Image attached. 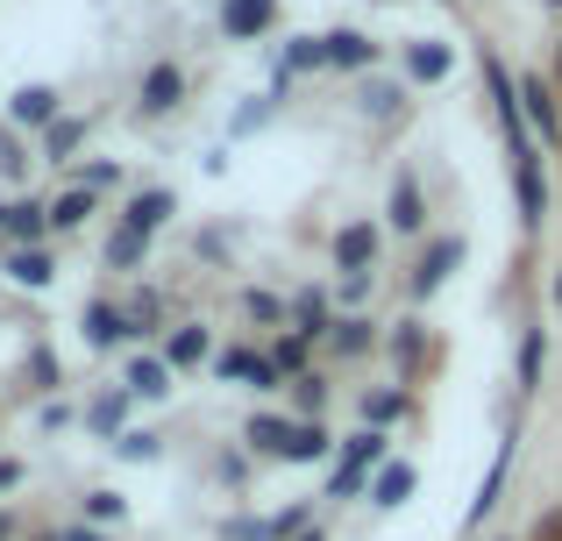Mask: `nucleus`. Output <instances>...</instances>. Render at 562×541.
<instances>
[{"mask_svg": "<svg viewBox=\"0 0 562 541\" xmlns=\"http://www.w3.org/2000/svg\"><path fill=\"white\" fill-rule=\"evenodd\" d=\"M549 150L513 157V214H520V236H541L549 228Z\"/></svg>", "mask_w": 562, "mask_h": 541, "instance_id": "7", "label": "nucleus"}, {"mask_svg": "<svg viewBox=\"0 0 562 541\" xmlns=\"http://www.w3.org/2000/svg\"><path fill=\"white\" fill-rule=\"evenodd\" d=\"M165 457V435L157 428H128L122 442H114V463H157Z\"/></svg>", "mask_w": 562, "mask_h": 541, "instance_id": "42", "label": "nucleus"}, {"mask_svg": "<svg viewBox=\"0 0 562 541\" xmlns=\"http://www.w3.org/2000/svg\"><path fill=\"white\" fill-rule=\"evenodd\" d=\"M186 100H192V71L179 65V57H150V65H143V79H136L128 114H136V122H179Z\"/></svg>", "mask_w": 562, "mask_h": 541, "instance_id": "2", "label": "nucleus"}, {"mask_svg": "<svg viewBox=\"0 0 562 541\" xmlns=\"http://www.w3.org/2000/svg\"><path fill=\"white\" fill-rule=\"evenodd\" d=\"M8 534H14V520H8V514H0V541H8Z\"/></svg>", "mask_w": 562, "mask_h": 541, "instance_id": "56", "label": "nucleus"}, {"mask_svg": "<svg viewBox=\"0 0 562 541\" xmlns=\"http://www.w3.org/2000/svg\"><path fill=\"white\" fill-rule=\"evenodd\" d=\"M157 357H165L179 377H186V371H206V363L221 357V349H214V320H179V328H165Z\"/></svg>", "mask_w": 562, "mask_h": 541, "instance_id": "16", "label": "nucleus"}, {"mask_svg": "<svg viewBox=\"0 0 562 541\" xmlns=\"http://www.w3.org/2000/svg\"><path fill=\"white\" fill-rule=\"evenodd\" d=\"M79 520H86V528H122V520H128V499L114 485H93L79 499Z\"/></svg>", "mask_w": 562, "mask_h": 541, "instance_id": "37", "label": "nucleus"}, {"mask_svg": "<svg viewBox=\"0 0 562 541\" xmlns=\"http://www.w3.org/2000/svg\"><path fill=\"white\" fill-rule=\"evenodd\" d=\"M86 143H93V114L65 108V114H57V122H50V128L36 136V157H43L50 171H71V165L86 157Z\"/></svg>", "mask_w": 562, "mask_h": 541, "instance_id": "13", "label": "nucleus"}, {"mask_svg": "<svg viewBox=\"0 0 562 541\" xmlns=\"http://www.w3.org/2000/svg\"><path fill=\"white\" fill-rule=\"evenodd\" d=\"M235 306H243L249 320H263V328H285V300H278V292H263V285H249V292H235Z\"/></svg>", "mask_w": 562, "mask_h": 541, "instance_id": "41", "label": "nucleus"}, {"mask_svg": "<svg viewBox=\"0 0 562 541\" xmlns=\"http://www.w3.org/2000/svg\"><path fill=\"white\" fill-rule=\"evenodd\" d=\"M292 428H300L292 414H271V406H263V414L243 420V449H249L257 463H285V457H292Z\"/></svg>", "mask_w": 562, "mask_h": 541, "instance_id": "21", "label": "nucleus"}, {"mask_svg": "<svg viewBox=\"0 0 562 541\" xmlns=\"http://www.w3.org/2000/svg\"><path fill=\"white\" fill-rule=\"evenodd\" d=\"M541 8H549V14H555V22H562V0H541Z\"/></svg>", "mask_w": 562, "mask_h": 541, "instance_id": "57", "label": "nucleus"}, {"mask_svg": "<svg viewBox=\"0 0 562 541\" xmlns=\"http://www.w3.org/2000/svg\"><path fill=\"white\" fill-rule=\"evenodd\" d=\"M285 328L328 342V328H335V285H300V292H285Z\"/></svg>", "mask_w": 562, "mask_h": 541, "instance_id": "22", "label": "nucleus"}, {"mask_svg": "<svg viewBox=\"0 0 562 541\" xmlns=\"http://www.w3.org/2000/svg\"><path fill=\"white\" fill-rule=\"evenodd\" d=\"M384 357L398 363V385H413V377L435 363V335H427V320L420 314H398L392 328H384Z\"/></svg>", "mask_w": 562, "mask_h": 541, "instance_id": "12", "label": "nucleus"}, {"mask_svg": "<svg viewBox=\"0 0 562 541\" xmlns=\"http://www.w3.org/2000/svg\"><path fill=\"white\" fill-rule=\"evenodd\" d=\"M57 114H65V93H57L50 79H22L8 93V128H14V136H43Z\"/></svg>", "mask_w": 562, "mask_h": 541, "instance_id": "11", "label": "nucleus"}, {"mask_svg": "<svg viewBox=\"0 0 562 541\" xmlns=\"http://www.w3.org/2000/svg\"><path fill=\"white\" fill-rule=\"evenodd\" d=\"M71 420H79V414H71V399H57V392L36 406V428H50V435H57V428H71Z\"/></svg>", "mask_w": 562, "mask_h": 541, "instance_id": "48", "label": "nucleus"}, {"mask_svg": "<svg viewBox=\"0 0 562 541\" xmlns=\"http://www.w3.org/2000/svg\"><path fill=\"white\" fill-rule=\"evenodd\" d=\"M0 243H8V200H0Z\"/></svg>", "mask_w": 562, "mask_h": 541, "instance_id": "55", "label": "nucleus"}, {"mask_svg": "<svg viewBox=\"0 0 562 541\" xmlns=\"http://www.w3.org/2000/svg\"><path fill=\"white\" fill-rule=\"evenodd\" d=\"M463 257H470V243H463V236H427V243H420V257H413V271H406V300H413V314H420V306L435 300V292L449 285L456 271H463Z\"/></svg>", "mask_w": 562, "mask_h": 541, "instance_id": "3", "label": "nucleus"}, {"mask_svg": "<svg viewBox=\"0 0 562 541\" xmlns=\"http://www.w3.org/2000/svg\"><path fill=\"white\" fill-rule=\"evenodd\" d=\"M321 349H328L335 363H363V357H378V349H384V328H378L371 314H335V328H328V342H321Z\"/></svg>", "mask_w": 562, "mask_h": 541, "instance_id": "19", "label": "nucleus"}, {"mask_svg": "<svg viewBox=\"0 0 562 541\" xmlns=\"http://www.w3.org/2000/svg\"><path fill=\"white\" fill-rule=\"evenodd\" d=\"M263 349H271V363L285 371V385H300L306 371H321V363H314V357H321V342H314V335H300V328H278Z\"/></svg>", "mask_w": 562, "mask_h": 541, "instance_id": "29", "label": "nucleus"}, {"mask_svg": "<svg viewBox=\"0 0 562 541\" xmlns=\"http://www.w3.org/2000/svg\"><path fill=\"white\" fill-rule=\"evenodd\" d=\"M321 50H328V71H335V79H371V71L384 65V43L371 36V29H357V22L321 29Z\"/></svg>", "mask_w": 562, "mask_h": 541, "instance_id": "5", "label": "nucleus"}, {"mask_svg": "<svg viewBox=\"0 0 562 541\" xmlns=\"http://www.w3.org/2000/svg\"><path fill=\"white\" fill-rule=\"evenodd\" d=\"M100 264H108L114 278H136L143 264H150V243L128 236V228H108V250H100Z\"/></svg>", "mask_w": 562, "mask_h": 541, "instance_id": "35", "label": "nucleus"}, {"mask_svg": "<svg viewBox=\"0 0 562 541\" xmlns=\"http://www.w3.org/2000/svg\"><path fill=\"white\" fill-rule=\"evenodd\" d=\"M541 371H549V328H520V399H535L541 392Z\"/></svg>", "mask_w": 562, "mask_h": 541, "instance_id": "36", "label": "nucleus"}, {"mask_svg": "<svg viewBox=\"0 0 562 541\" xmlns=\"http://www.w3.org/2000/svg\"><path fill=\"white\" fill-rule=\"evenodd\" d=\"M29 377H36V392H43V399H50V392L65 385V371H57V357H50V349H43V342L29 349Z\"/></svg>", "mask_w": 562, "mask_h": 541, "instance_id": "46", "label": "nucleus"}, {"mask_svg": "<svg viewBox=\"0 0 562 541\" xmlns=\"http://www.w3.org/2000/svg\"><path fill=\"white\" fill-rule=\"evenodd\" d=\"M285 463H335L328 420H300V428H292V457H285Z\"/></svg>", "mask_w": 562, "mask_h": 541, "instance_id": "38", "label": "nucleus"}, {"mask_svg": "<svg viewBox=\"0 0 562 541\" xmlns=\"http://www.w3.org/2000/svg\"><path fill=\"white\" fill-rule=\"evenodd\" d=\"M71 185H86V193L108 200V193L128 185V165H122V157H79V165H71Z\"/></svg>", "mask_w": 562, "mask_h": 541, "instance_id": "33", "label": "nucleus"}, {"mask_svg": "<svg viewBox=\"0 0 562 541\" xmlns=\"http://www.w3.org/2000/svg\"><path fill=\"white\" fill-rule=\"evenodd\" d=\"M50 541H114L108 528H86V520H65V528H50Z\"/></svg>", "mask_w": 562, "mask_h": 541, "instance_id": "49", "label": "nucleus"}, {"mask_svg": "<svg viewBox=\"0 0 562 541\" xmlns=\"http://www.w3.org/2000/svg\"><path fill=\"white\" fill-rule=\"evenodd\" d=\"M549 306H562V264L549 271Z\"/></svg>", "mask_w": 562, "mask_h": 541, "instance_id": "53", "label": "nucleus"}, {"mask_svg": "<svg viewBox=\"0 0 562 541\" xmlns=\"http://www.w3.org/2000/svg\"><path fill=\"white\" fill-rule=\"evenodd\" d=\"M122 385L136 392V399H150V406H165L171 392H179V371H171L165 357H157V349H136V357L122 363Z\"/></svg>", "mask_w": 562, "mask_h": 541, "instance_id": "24", "label": "nucleus"}, {"mask_svg": "<svg viewBox=\"0 0 562 541\" xmlns=\"http://www.w3.org/2000/svg\"><path fill=\"white\" fill-rule=\"evenodd\" d=\"M406 414H413V392L398 385V377H392V385H371V392L357 399V428H384V435H392Z\"/></svg>", "mask_w": 562, "mask_h": 541, "instance_id": "27", "label": "nucleus"}, {"mask_svg": "<svg viewBox=\"0 0 562 541\" xmlns=\"http://www.w3.org/2000/svg\"><path fill=\"white\" fill-rule=\"evenodd\" d=\"M335 463H342V471H357V477H378L384 463H392V435H384V428H349Z\"/></svg>", "mask_w": 562, "mask_h": 541, "instance_id": "28", "label": "nucleus"}, {"mask_svg": "<svg viewBox=\"0 0 562 541\" xmlns=\"http://www.w3.org/2000/svg\"><path fill=\"white\" fill-rule=\"evenodd\" d=\"M278 114H285V108H278V100H271V93H249V100H243V108H235V114H228V136H221V143H249V136H263V128H271V122H278Z\"/></svg>", "mask_w": 562, "mask_h": 541, "instance_id": "32", "label": "nucleus"}, {"mask_svg": "<svg viewBox=\"0 0 562 541\" xmlns=\"http://www.w3.org/2000/svg\"><path fill=\"white\" fill-rule=\"evenodd\" d=\"M271 65H278V71H292V79H314V71H328V50H321V36H314V29H292V36H285V50H278Z\"/></svg>", "mask_w": 562, "mask_h": 541, "instance_id": "31", "label": "nucleus"}, {"mask_svg": "<svg viewBox=\"0 0 562 541\" xmlns=\"http://www.w3.org/2000/svg\"><path fill=\"white\" fill-rule=\"evenodd\" d=\"M221 541H278V528H271V514H235V520H221Z\"/></svg>", "mask_w": 562, "mask_h": 541, "instance_id": "43", "label": "nucleus"}, {"mask_svg": "<svg viewBox=\"0 0 562 541\" xmlns=\"http://www.w3.org/2000/svg\"><path fill=\"white\" fill-rule=\"evenodd\" d=\"M228 250V228H200V257H221Z\"/></svg>", "mask_w": 562, "mask_h": 541, "instance_id": "50", "label": "nucleus"}, {"mask_svg": "<svg viewBox=\"0 0 562 541\" xmlns=\"http://www.w3.org/2000/svg\"><path fill=\"white\" fill-rule=\"evenodd\" d=\"M357 122H371V128H392V122H406L413 114V86L398 79V71H371V79H357Z\"/></svg>", "mask_w": 562, "mask_h": 541, "instance_id": "9", "label": "nucleus"}, {"mask_svg": "<svg viewBox=\"0 0 562 541\" xmlns=\"http://www.w3.org/2000/svg\"><path fill=\"white\" fill-rule=\"evenodd\" d=\"M206 371H214L221 385H243V392H285V371H278L271 349H257V342H228Z\"/></svg>", "mask_w": 562, "mask_h": 541, "instance_id": "8", "label": "nucleus"}, {"mask_svg": "<svg viewBox=\"0 0 562 541\" xmlns=\"http://www.w3.org/2000/svg\"><path fill=\"white\" fill-rule=\"evenodd\" d=\"M128 414H136V392H128V385H108V392H93V399L79 406L86 435H93V442H108V449L128 435Z\"/></svg>", "mask_w": 562, "mask_h": 541, "instance_id": "18", "label": "nucleus"}, {"mask_svg": "<svg viewBox=\"0 0 562 541\" xmlns=\"http://www.w3.org/2000/svg\"><path fill=\"white\" fill-rule=\"evenodd\" d=\"M79 342L93 349V357H114V349L136 342V328H128L122 300H86V314H79Z\"/></svg>", "mask_w": 562, "mask_h": 541, "instance_id": "15", "label": "nucleus"}, {"mask_svg": "<svg viewBox=\"0 0 562 541\" xmlns=\"http://www.w3.org/2000/svg\"><path fill=\"white\" fill-rule=\"evenodd\" d=\"M0 278L22 292H50L57 285V243H36V250H0Z\"/></svg>", "mask_w": 562, "mask_h": 541, "instance_id": "23", "label": "nucleus"}, {"mask_svg": "<svg viewBox=\"0 0 562 541\" xmlns=\"http://www.w3.org/2000/svg\"><path fill=\"white\" fill-rule=\"evenodd\" d=\"M22 477H29L22 463H14V457H0V492H22Z\"/></svg>", "mask_w": 562, "mask_h": 541, "instance_id": "51", "label": "nucleus"}, {"mask_svg": "<svg viewBox=\"0 0 562 541\" xmlns=\"http://www.w3.org/2000/svg\"><path fill=\"white\" fill-rule=\"evenodd\" d=\"M22 171H29V150H22V136L0 122V179H22Z\"/></svg>", "mask_w": 562, "mask_h": 541, "instance_id": "47", "label": "nucleus"}, {"mask_svg": "<svg viewBox=\"0 0 562 541\" xmlns=\"http://www.w3.org/2000/svg\"><path fill=\"white\" fill-rule=\"evenodd\" d=\"M122 314H128V328H136V335H157V320H165V292H150V285L122 292Z\"/></svg>", "mask_w": 562, "mask_h": 541, "instance_id": "39", "label": "nucleus"}, {"mask_svg": "<svg viewBox=\"0 0 562 541\" xmlns=\"http://www.w3.org/2000/svg\"><path fill=\"white\" fill-rule=\"evenodd\" d=\"M214 22H221L228 43H263L278 22H285V0H221Z\"/></svg>", "mask_w": 562, "mask_h": 541, "instance_id": "14", "label": "nucleus"}, {"mask_svg": "<svg viewBox=\"0 0 562 541\" xmlns=\"http://www.w3.org/2000/svg\"><path fill=\"white\" fill-rule=\"evenodd\" d=\"M285 414L292 420H328V371H306L300 385H285Z\"/></svg>", "mask_w": 562, "mask_h": 541, "instance_id": "34", "label": "nucleus"}, {"mask_svg": "<svg viewBox=\"0 0 562 541\" xmlns=\"http://www.w3.org/2000/svg\"><path fill=\"white\" fill-rule=\"evenodd\" d=\"M384 236H398V243H427L435 236V200H427L420 165H406V157H398L392 179H384Z\"/></svg>", "mask_w": 562, "mask_h": 541, "instance_id": "1", "label": "nucleus"}, {"mask_svg": "<svg viewBox=\"0 0 562 541\" xmlns=\"http://www.w3.org/2000/svg\"><path fill=\"white\" fill-rule=\"evenodd\" d=\"M413 492H420V471H413L406 457H392V463H384V471L371 477V506H378V514H398Z\"/></svg>", "mask_w": 562, "mask_h": 541, "instance_id": "30", "label": "nucleus"}, {"mask_svg": "<svg viewBox=\"0 0 562 541\" xmlns=\"http://www.w3.org/2000/svg\"><path fill=\"white\" fill-rule=\"evenodd\" d=\"M378 292V271H342L335 278V314H363Z\"/></svg>", "mask_w": 562, "mask_h": 541, "instance_id": "40", "label": "nucleus"}, {"mask_svg": "<svg viewBox=\"0 0 562 541\" xmlns=\"http://www.w3.org/2000/svg\"><path fill=\"white\" fill-rule=\"evenodd\" d=\"M321 499H371V477H357V471H342V463H328V492Z\"/></svg>", "mask_w": 562, "mask_h": 541, "instance_id": "45", "label": "nucleus"}, {"mask_svg": "<svg viewBox=\"0 0 562 541\" xmlns=\"http://www.w3.org/2000/svg\"><path fill=\"white\" fill-rule=\"evenodd\" d=\"M520 79V108H527V128H535L541 150H562V93L549 79V65H513Z\"/></svg>", "mask_w": 562, "mask_h": 541, "instance_id": "4", "label": "nucleus"}, {"mask_svg": "<svg viewBox=\"0 0 562 541\" xmlns=\"http://www.w3.org/2000/svg\"><path fill=\"white\" fill-rule=\"evenodd\" d=\"M93 214H100V193H86V185H57V193H50V243H65V236H79V228L86 222H93Z\"/></svg>", "mask_w": 562, "mask_h": 541, "instance_id": "26", "label": "nucleus"}, {"mask_svg": "<svg viewBox=\"0 0 562 541\" xmlns=\"http://www.w3.org/2000/svg\"><path fill=\"white\" fill-rule=\"evenodd\" d=\"M300 541H335V534H328V528H306V534H300Z\"/></svg>", "mask_w": 562, "mask_h": 541, "instance_id": "54", "label": "nucleus"}, {"mask_svg": "<svg viewBox=\"0 0 562 541\" xmlns=\"http://www.w3.org/2000/svg\"><path fill=\"white\" fill-rule=\"evenodd\" d=\"M328 257H335V278H342V271H378L384 222H342V228H335V243H328Z\"/></svg>", "mask_w": 562, "mask_h": 541, "instance_id": "17", "label": "nucleus"}, {"mask_svg": "<svg viewBox=\"0 0 562 541\" xmlns=\"http://www.w3.org/2000/svg\"><path fill=\"white\" fill-rule=\"evenodd\" d=\"M398 79H406L413 93L449 86L456 79V43L449 36H406V43H398Z\"/></svg>", "mask_w": 562, "mask_h": 541, "instance_id": "6", "label": "nucleus"}, {"mask_svg": "<svg viewBox=\"0 0 562 541\" xmlns=\"http://www.w3.org/2000/svg\"><path fill=\"white\" fill-rule=\"evenodd\" d=\"M171 214H179V193H171V185H136V193H122V207H114V228L157 243L171 228Z\"/></svg>", "mask_w": 562, "mask_h": 541, "instance_id": "10", "label": "nucleus"}, {"mask_svg": "<svg viewBox=\"0 0 562 541\" xmlns=\"http://www.w3.org/2000/svg\"><path fill=\"white\" fill-rule=\"evenodd\" d=\"M36 243H50V200L14 193L8 200V243L0 250H36Z\"/></svg>", "mask_w": 562, "mask_h": 541, "instance_id": "25", "label": "nucleus"}, {"mask_svg": "<svg viewBox=\"0 0 562 541\" xmlns=\"http://www.w3.org/2000/svg\"><path fill=\"white\" fill-rule=\"evenodd\" d=\"M513 463H520V428L498 442V457H492V471H484V485H477V499H470V520L463 528H484V520L506 506V477H513Z\"/></svg>", "mask_w": 562, "mask_h": 541, "instance_id": "20", "label": "nucleus"}, {"mask_svg": "<svg viewBox=\"0 0 562 541\" xmlns=\"http://www.w3.org/2000/svg\"><path fill=\"white\" fill-rule=\"evenodd\" d=\"M549 79H555V93H562V29H555V43H549Z\"/></svg>", "mask_w": 562, "mask_h": 541, "instance_id": "52", "label": "nucleus"}, {"mask_svg": "<svg viewBox=\"0 0 562 541\" xmlns=\"http://www.w3.org/2000/svg\"><path fill=\"white\" fill-rule=\"evenodd\" d=\"M249 471H257V457H249V449H221V457H214V477H221L228 492H243Z\"/></svg>", "mask_w": 562, "mask_h": 541, "instance_id": "44", "label": "nucleus"}]
</instances>
